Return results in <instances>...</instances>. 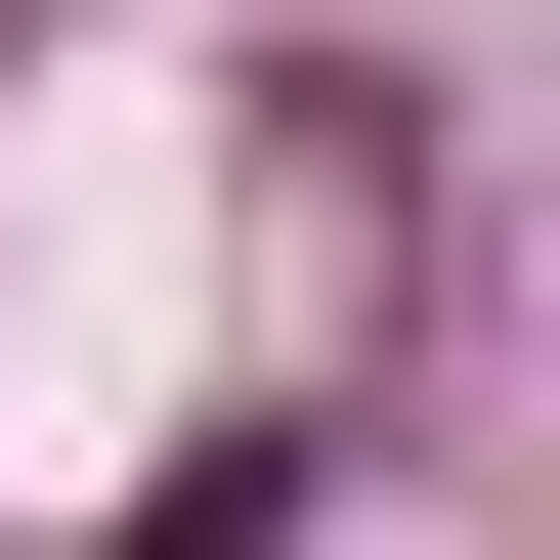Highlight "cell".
I'll use <instances>...</instances> for the list:
<instances>
[{"label":"cell","instance_id":"1","mask_svg":"<svg viewBox=\"0 0 560 560\" xmlns=\"http://www.w3.org/2000/svg\"><path fill=\"white\" fill-rule=\"evenodd\" d=\"M130 560H302V431H215V475H130Z\"/></svg>","mask_w":560,"mask_h":560}]
</instances>
